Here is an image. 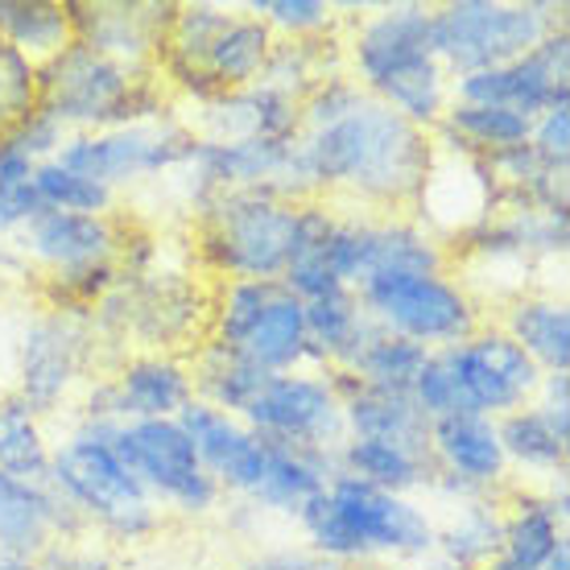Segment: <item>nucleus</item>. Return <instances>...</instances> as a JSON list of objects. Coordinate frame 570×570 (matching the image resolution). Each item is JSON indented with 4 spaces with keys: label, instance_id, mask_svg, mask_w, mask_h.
Returning <instances> with one entry per match:
<instances>
[{
    "label": "nucleus",
    "instance_id": "obj_48",
    "mask_svg": "<svg viewBox=\"0 0 570 570\" xmlns=\"http://www.w3.org/2000/svg\"><path fill=\"white\" fill-rule=\"evenodd\" d=\"M0 323H4V289H0Z\"/></svg>",
    "mask_w": 570,
    "mask_h": 570
},
{
    "label": "nucleus",
    "instance_id": "obj_35",
    "mask_svg": "<svg viewBox=\"0 0 570 570\" xmlns=\"http://www.w3.org/2000/svg\"><path fill=\"white\" fill-rule=\"evenodd\" d=\"M33 186H38V199H42L46 212L112 215V203H116L112 190L83 178V174L67 170V166H58L55 157H50V161H38Z\"/></svg>",
    "mask_w": 570,
    "mask_h": 570
},
{
    "label": "nucleus",
    "instance_id": "obj_39",
    "mask_svg": "<svg viewBox=\"0 0 570 570\" xmlns=\"http://www.w3.org/2000/svg\"><path fill=\"white\" fill-rule=\"evenodd\" d=\"M368 100L372 96L347 71L331 75V79H323V83L314 87L311 96L298 104L302 108V132L327 129V125H335V120H343V116H352L360 104H368Z\"/></svg>",
    "mask_w": 570,
    "mask_h": 570
},
{
    "label": "nucleus",
    "instance_id": "obj_7",
    "mask_svg": "<svg viewBox=\"0 0 570 570\" xmlns=\"http://www.w3.org/2000/svg\"><path fill=\"white\" fill-rule=\"evenodd\" d=\"M207 340L240 352L269 376L327 368L306 335V306L282 282H219L207 314Z\"/></svg>",
    "mask_w": 570,
    "mask_h": 570
},
{
    "label": "nucleus",
    "instance_id": "obj_12",
    "mask_svg": "<svg viewBox=\"0 0 570 570\" xmlns=\"http://www.w3.org/2000/svg\"><path fill=\"white\" fill-rule=\"evenodd\" d=\"M335 471H340L335 451L248 434L240 451L228 459V468L215 475V484L219 492H232L240 504H248L253 513H277L298 521V513L331 484Z\"/></svg>",
    "mask_w": 570,
    "mask_h": 570
},
{
    "label": "nucleus",
    "instance_id": "obj_31",
    "mask_svg": "<svg viewBox=\"0 0 570 570\" xmlns=\"http://www.w3.org/2000/svg\"><path fill=\"white\" fill-rule=\"evenodd\" d=\"M0 42L29 62H50L75 42L71 4L58 0H0Z\"/></svg>",
    "mask_w": 570,
    "mask_h": 570
},
{
    "label": "nucleus",
    "instance_id": "obj_30",
    "mask_svg": "<svg viewBox=\"0 0 570 570\" xmlns=\"http://www.w3.org/2000/svg\"><path fill=\"white\" fill-rule=\"evenodd\" d=\"M186 360H190L195 397L236 417L248 410V401L257 397L261 389H265V381H269V372H261L240 352H232V347H224V343L215 340H203Z\"/></svg>",
    "mask_w": 570,
    "mask_h": 570
},
{
    "label": "nucleus",
    "instance_id": "obj_28",
    "mask_svg": "<svg viewBox=\"0 0 570 570\" xmlns=\"http://www.w3.org/2000/svg\"><path fill=\"white\" fill-rule=\"evenodd\" d=\"M335 463H340V471L381 488V492H393V497H417L434 484V463L426 455L405 451V446H393V442L343 439Z\"/></svg>",
    "mask_w": 570,
    "mask_h": 570
},
{
    "label": "nucleus",
    "instance_id": "obj_2",
    "mask_svg": "<svg viewBox=\"0 0 570 570\" xmlns=\"http://www.w3.org/2000/svg\"><path fill=\"white\" fill-rule=\"evenodd\" d=\"M343 71L376 104L434 132L451 108V75L442 71L430 46V9L417 0H397L364 13L343 38Z\"/></svg>",
    "mask_w": 570,
    "mask_h": 570
},
{
    "label": "nucleus",
    "instance_id": "obj_36",
    "mask_svg": "<svg viewBox=\"0 0 570 570\" xmlns=\"http://www.w3.org/2000/svg\"><path fill=\"white\" fill-rule=\"evenodd\" d=\"M244 13L265 21L277 42H298V38H323L340 29V9L327 0H248Z\"/></svg>",
    "mask_w": 570,
    "mask_h": 570
},
{
    "label": "nucleus",
    "instance_id": "obj_10",
    "mask_svg": "<svg viewBox=\"0 0 570 570\" xmlns=\"http://www.w3.org/2000/svg\"><path fill=\"white\" fill-rule=\"evenodd\" d=\"M96 331L91 318L62 311H38L26 318L21 340H17V385L9 389L17 401H26L38 417L62 414L79 389L91 385V364H96Z\"/></svg>",
    "mask_w": 570,
    "mask_h": 570
},
{
    "label": "nucleus",
    "instance_id": "obj_23",
    "mask_svg": "<svg viewBox=\"0 0 570 570\" xmlns=\"http://www.w3.org/2000/svg\"><path fill=\"white\" fill-rule=\"evenodd\" d=\"M195 137H219V141H236V137H261V141H298L302 137V108L282 91L269 87H240V91H224L212 104L199 108V129Z\"/></svg>",
    "mask_w": 570,
    "mask_h": 570
},
{
    "label": "nucleus",
    "instance_id": "obj_43",
    "mask_svg": "<svg viewBox=\"0 0 570 570\" xmlns=\"http://www.w3.org/2000/svg\"><path fill=\"white\" fill-rule=\"evenodd\" d=\"M529 405H533L562 439H570V372H542L538 393H533Z\"/></svg>",
    "mask_w": 570,
    "mask_h": 570
},
{
    "label": "nucleus",
    "instance_id": "obj_4",
    "mask_svg": "<svg viewBox=\"0 0 570 570\" xmlns=\"http://www.w3.org/2000/svg\"><path fill=\"white\" fill-rule=\"evenodd\" d=\"M112 426L116 422L75 417L62 442H55L46 484L83 517L87 533H104L112 542L132 546L154 538L161 525V509L112 451L108 442Z\"/></svg>",
    "mask_w": 570,
    "mask_h": 570
},
{
    "label": "nucleus",
    "instance_id": "obj_41",
    "mask_svg": "<svg viewBox=\"0 0 570 570\" xmlns=\"http://www.w3.org/2000/svg\"><path fill=\"white\" fill-rule=\"evenodd\" d=\"M4 137H9V141H13L26 157H33V161H50V157L62 149V141H67L62 125H58V120H50L42 108H33V112H29L21 125H13Z\"/></svg>",
    "mask_w": 570,
    "mask_h": 570
},
{
    "label": "nucleus",
    "instance_id": "obj_3",
    "mask_svg": "<svg viewBox=\"0 0 570 570\" xmlns=\"http://www.w3.org/2000/svg\"><path fill=\"white\" fill-rule=\"evenodd\" d=\"M314 554L331 562H372V558H430L434 554V513L414 497H393L335 471L331 484L298 513Z\"/></svg>",
    "mask_w": 570,
    "mask_h": 570
},
{
    "label": "nucleus",
    "instance_id": "obj_16",
    "mask_svg": "<svg viewBox=\"0 0 570 570\" xmlns=\"http://www.w3.org/2000/svg\"><path fill=\"white\" fill-rule=\"evenodd\" d=\"M451 100L509 108V112L525 116V120H538V116L550 112V108L570 104L567 26H558L554 33H546L529 55L513 58V62H504V67H488V71L451 79Z\"/></svg>",
    "mask_w": 570,
    "mask_h": 570
},
{
    "label": "nucleus",
    "instance_id": "obj_14",
    "mask_svg": "<svg viewBox=\"0 0 570 570\" xmlns=\"http://www.w3.org/2000/svg\"><path fill=\"white\" fill-rule=\"evenodd\" d=\"M190 145H195V129L166 116L154 125H129V129L71 132L55 154V161L91 178V183L108 186L116 195L120 186L178 174L186 166Z\"/></svg>",
    "mask_w": 570,
    "mask_h": 570
},
{
    "label": "nucleus",
    "instance_id": "obj_17",
    "mask_svg": "<svg viewBox=\"0 0 570 570\" xmlns=\"http://www.w3.org/2000/svg\"><path fill=\"white\" fill-rule=\"evenodd\" d=\"M240 422L253 434L294 446H314V451H340L347 439L343 426V405L331 389L327 372H282L269 376L265 389L248 401Z\"/></svg>",
    "mask_w": 570,
    "mask_h": 570
},
{
    "label": "nucleus",
    "instance_id": "obj_6",
    "mask_svg": "<svg viewBox=\"0 0 570 570\" xmlns=\"http://www.w3.org/2000/svg\"><path fill=\"white\" fill-rule=\"evenodd\" d=\"M199 257L219 282H282L294 261L298 203L273 190H224L195 203Z\"/></svg>",
    "mask_w": 570,
    "mask_h": 570
},
{
    "label": "nucleus",
    "instance_id": "obj_40",
    "mask_svg": "<svg viewBox=\"0 0 570 570\" xmlns=\"http://www.w3.org/2000/svg\"><path fill=\"white\" fill-rule=\"evenodd\" d=\"M529 149L538 154L542 166L558 174H570V104L562 108H550L533 120V129H529Z\"/></svg>",
    "mask_w": 570,
    "mask_h": 570
},
{
    "label": "nucleus",
    "instance_id": "obj_27",
    "mask_svg": "<svg viewBox=\"0 0 570 570\" xmlns=\"http://www.w3.org/2000/svg\"><path fill=\"white\" fill-rule=\"evenodd\" d=\"M497 439H500V451H504L509 471H521L529 480H538V488L554 484V480H567L570 439H562L533 405L497 417Z\"/></svg>",
    "mask_w": 570,
    "mask_h": 570
},
{
    "label": "nucleus",
    "instance_id": "obj_21",
    "mask_svg": "<svg viewBox=\"0 0 570 570\" xmlns=\"http://www.w3.org/2000/svg\"><path fill=\"white\" fill-rule=\"evenodd\" d=\"M120 228L112 215H75V212H42L29 219L26 232L13 236L17 253L26 257L29 269L67 273L83 269V265H100L116 261L120 253Z\"/></svg>",
    "mask_w": 570,
    "mask_h": 570
},
{
    "label": "nucleus",
    "instance_id": "obj_44",
    "mask_svg": "<svg viewBox=\"0 0 570 570\" xmlns=\"http://www.w3.org/2000/svg\"><path fill=\"white\" fill-rule=\"evenodd\" d=\"M42 570H112V558L100 546L83 542H55L42 558H33Z\"/></svg>",
    "mask_w": 570,
    "mask_h": 570
},
{
    "label": "nucleus",
    "instance_id": "obj_5",
    "mask_svg": "<svg viewBox=\"0 0 570 570\" xmlns=\"http://www.w3.org/2000/svg\"><path fill=\"white\" fill-rule=\"evenodd\" d=\"M38 108L58 120L67 137L154 125L170 116L166 87L154 71L120 67L79 42L38 67Z\"/></svg>",
    "mask_w": 570,
    "mask_h": 570
},
{
    "label": "nucleus",
    "instance_id": "obj_19",
    "mask_svg": "<svg viewBox=\"0 0 570 570\" xmlns=\"http://www.w3.org/2000/svg\"><path fill=\"white\" fill-rule=\"evenodd\" d=\"M71 4L75 42L112 58L132 71H154V58L166 42V29L174 21V4H141V0H104V4Z\"/></svg>",
    "mask_w": 570,
    "mask_h": 570
},
{
    "label": "nucleus",
    "instance_id": "obj_20",
    "mask_svg": "<svg viewBox=\"0 0 570 570\" xmlns=\"http://www.w3.org/2000/svg\"><path fill=\"white\" fill-rule=\"evenodd\" d=\"M87 525L46 480L0 471V558H42L55 542H83Z\"/></svg>",
    "mask_w": 570,
    "mask_h": 570
},
{
    "label": "nucleus",
    "instance_id": "obj_46",
    "mask_svg": "<svg viewBox=\"0 0 570 570\" xmlns=\"http://www.w3.org/2000/svg\"><path fill=\"white\" fill-rule=\"evenodd\" d=\"M542 570H570V542H562L554 550V554L546 558V567Z\"/></svg>",
    "mask_w": 570,
    "mask_h": 570
},
{
    "label": "nucleus",
    "instance_id": "obj_24",
    "mask_svg": "<svg viewBox=\"0 0 570 570\" xmlns=\"http://www.w3.org/2000/svg\"><path fill=\"white\" fill-rule=\"evenodd\" d=\"M542 372H570V306L554 294H521L497 323Z\"/></svg>",
    "mask_w": 570,
    "mask_h": 570
},
{
    "label": "nucleus",
    "instance_id": "obj_18",
    "mask_svg": "<svg viewBox=\"0 0 570 570\" xmlns=\"http://www.w3.org/2000/svg\"><path fill=\"white\" fill-rule=\"evenodd\" d=\"M430 463L434 484L430 497L446 504L480 497H504L509 463L500 451L497 422L480 414H446L430 422Z\"/></svg>",
    "mask_w": 570,
    "mask_h": 570
},
{
    "label": "nucleus",
    "instance_id": "obj_1",
    "mask_svg": "<svg viewBox=\"0 0 570 570\" xmlns=\"http://www.w3.org/2000/svg\"><path fill=\"white\" fill-rule=\"evenodd\" d=\"M434 132L414 129L385 104H360L327 129L302 132L298 166L311 199L352 203V212L405 215L434 170Z\"/></svg>",
    "mask_w": 570,
    "mask_h": 570
},
{
    "label": "nucleus",
    "instance_id": "obj_8",
    "mask_svg": "<svg viewBox=\"0 0 570 570\" xmlns=\"http://www.w3.org/2000/svg\"><path fill=\"white\" fill-rule=\"evenodd\" d=\"M562 4L546 0H446L430 9V46L442 71L475 75L529 55L546 33L567 26Z\"/></svg>",
    "mask_w": 570,
    "mask_h": 570
},
{
    "label": "nucleus",
    "instance_id": "obj_37",
    "mask_svg": "<svg viewBox=\"0 0 570 570\" xmlns=\"http://www.w3.org/2000/svg\"><path fill=\"white\" fill-rule=\"evenodd\" d=\"M116 282H120V269H116V261H100V265H83V269L50 273L42 289H46V302H50V311L91 318V311H96V306H100V302L112 294Z\"/></svg>",
    "mask_w": 570,
    "mask_h": 570
},
{
    "label": "nucleus",
    "instance_id": "obj_9",
    "mask_svg": "<svg viewBox=\"0 0 570 570\" xmlns=\"http://www.w3.org/2000/svg\"><path fill=\"white\" fill-rule=\"evenodd\" d=\"M356 298L376 327L422 343L426 352L468 340L484 323L480 306L451 273H372L356 285Z\"/></svg>",
    "mask_w": 570,
    "mask_h": 570
},
{
    "label": "nucleus",
    "instance_id": "obj_22",
    "mask_svg": "<svg viewBox=\"0 0 570 570\" xmlns=\"http://www.w3.org/2000/svg\"><path fill=\"white\" fill-rule=\"evenodd\" d=\"M570 492L567 480L546 488H517L504 500V538L488 570H542L567 538Z\"/></svg>",
    "mask_w": 570,
    "mask_h": 570
},
{
    "label": "nucleus",
    "instance_id": "obj_11",
    "mask_svg": "<svg viewBox=\"0 0 570 570\" xmlns=\"http://www.w3.org/2000/svg\"><path fill=\"white\" fill-rule=\"evenodd\" d=\"M108 442L120 463L141 480L157 509H174L183 517H203L219 504V484L203 468L195 442L186 439L178 417H145V422H116Z\"/></svg>",
    "mask_w": 570,
    "mask_h": 570
},
{
    "label": "nucleus",
    "instance_id": "obj_33",
    "mask_svg": "<svg viewBox=\"0 0 570 570\" xmlns=\"http://www.w3.org/2000/svg\"><path fill=\"white\" fill-rule=\"evenodd\" d=\"M55 442L46 434V417H38L13 393L0 401V471L17 480H46L50 475Z\"/></svg>",
    "mask_w": 570,
    "mask_h": 570
},
{
    "label": "nucleus",
    "instance_id": "obj_25",
    "mask_svg": "<svg viewBox=\"0 0 570 570\" xmlns=\"http://www.w3.org/2000/svg\"><path fill=\"white\" fill-rule=\"evenodd\" d=\"M273 42H277V38L265 29V21H257L253 13H244V4H240V9H232L228 26L215 33V42L207 46V55L199 58L195 71L207 75L219 96H224V91L253 87L261 79V71H265V62H269Z\"/></svg>",
    "mask_w": 570,
    "mask_h": 570
},
{
    "label": "nucleus",
    "instance_id": "obj_38",
    "mask_svg": "<svg viewBox=\"0 0 570 570\" xmlns=\"http://www.w3.org/2000/svg\"><path fill=\"white\" fill-rule=\"evenodd\" d=\"M38 108V62L0 42V137Z\"/></svg>",
    "mask_w": 570,
    "mask_h": 570
},
{
    "label": "nucleus",
    "instance_id": "obj_42",
    "mask_svg": "<svg viewBox=\"0 0 570 570\" xmlns=\"http://www.w3.org/2000/svg\"><path fill=\"white\" fill-rule=\"evenodd\" d=\"M42 212H46V207H42V199H38V186H33V178H29V183L0 186V240H13V236H21L29 219H38Z\"/></svg>",
    "mask_w": 570,
    "mask_h": 570
},
{
    "label": "nucleus",
    "instance_id": "obj_45",
    "mask_svg": "<svg viewBox=\"0 0 570 570\" xmlns=\"http://www.w3.org/2000/svg\"><path fill=\"white\" fill-rule=\"evenodd\" d=\"M244 570H347L343 562H331V558L314 554V550H273V554H261L253 562H244Z\"/></svg>",
    "mask_w": 570,
    "mask_h": 570
},
{
    "label": "nucleus",
    "instance_id": "obj_34",
    "mask_svg": "<svg viewBox=\"0 0 570 570\" xmlns=\"http://www.w3.org/2000/svg\"><path fill=\"white\" fill-rule=\"evenodd\" d=\"M430 360V352L422 343H410L401 335H389V331H376L360 356L347 364V372H356L364 385L372 389H397V393H410L414 376L422 372V364Z\"/></svg>",
    "mask_w": 570,
    "mask_h": 570
},
{
    "label": "nucleus",
    "instance_id": "obj_26",
    "mask_svg": "<svg viewBox=\"0 0 570 570\" xmlns=\"http://www.w3.org/2000/svg\"><path fill=\"white\" fill-rule=\"evenodd\" d=\"M455 513L434 525V554L446 570H488L504 538V497L451 504Z\"/></svg>",
    "mask_w": 570,
    "mask_h": 570
},
{
    "label": "nucleus",
    "instance_id": "obj_13",
    "mask_svg": "<svg viewBox=\"0 0 570 570\" xmlns=\"http://www.w3.org/2000/svg\"><path fill=\"white\" fill-rule=\"evenodd\" d=\"M434 356L446 368L455 414H480L497 422L513 410H525L542 381V368L492 323H480L468 340L439 347Z\"/></svg>",
    "mask_w": 570,
    "mask_h": 570
},
{
    "label": "nucleus",
    "instance_id": "obj_29",
    "mask_svg": "<svg viewBox=\"0 0 570 570\" xmlns=\"http://www.w3.org/2000/svg\"><path fill=\"white\" fill-rule=\"evenodd\" d=\"M302 306H306V335H311L314 352L323 356L327 368H347L360 356V347L381 331L364 314L356 289H331V294L302 302Z\"/></svg>",
    "mask_w": 570,
    "mask_h": 570
},
{
    "label": "nucleus",
    "instance_id": "obj_15",
    "mask_svg": "<svg viewBox=\"0 0 570 570\" xmlns=\"http://www.w3.org/2000/svg\"><path fill=\"white\" fill-rule=\"evenodd\" d=\"M186 401H195L190 360L170 352H137L120 360L108 376H91L79 401V417L87 422L178 417Z\"/></svg>",
    "mask_w": 570,
    "mask_h": 570
},
{
    "label": "nucleus",
    "instance_id": "obj_32",
    "mask_svg": "<svg viewBox=\"0 0 570 570\" xmlns=\"http://www.w3.org/2000/svg\"><path fill=\"white\" fill-rule=\"evenodd\" d=\"M331 75H343V38L323 33V38H298V42H273L257 83L302 104Z\"/></svg>",
    "mask_w": 570,
    "mask_h": 570
},
{
    "label": "nucleus",
    "instance_id": "obj_47",
    "mask_svg": "<svg viewBox=\"0 0 570 570\" xmlns=\"http://www.w3.org/2000/svg\"><path fill=\"white\" fill-rule=\"evenodd\" d=\"M9 397V385H4V368H0V401Z\"/></svg>",
    "mask_w": 570,
    "mask_h": 570
}]
</instances>
